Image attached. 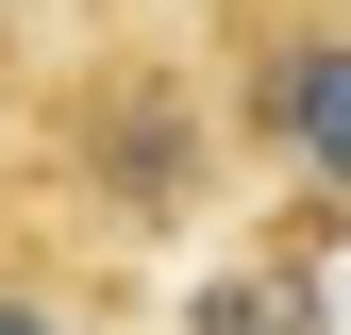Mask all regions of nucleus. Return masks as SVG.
Wrapping results in <instances>:
<instances>
[{
  "label": "nucleus",
  "mask_w": 351,
  "mask_h": 335,
  "mask_svg": "<svg viewBox=\"0 0 351 335\" xmlns=\"http://www.w3.org/2000/svg\"><path fill=\"white\" fill-rule=\"evenodd\" d=\"M217 117L351 218V0H217Z\"/></svg>",
  "instance_id": "f257e3e1"
},
{
  "label": "nucleus",
  "mask_w": 351,
  "mask_h": 335,
  "mask_svg": "<svg viewBox=\"0 0 351 335\" xmlns=\"http://www.w3.org/2000/svg\"><path fill=\"white\" fill-rule=\"evenodd\" d=\"M84 185H101V218L117 235H167V218H201V185H217V117H201V84L184 67H101V101H84Z\"/></svg>",
  "instance_id": "f03ea898"
},
{
  "label": "nucleus",
  "mask_w": 351,
  "mask_h": 335,
  "mask_svg": "<svg viewBox=\"0 0 351 335\" xmlns=\"http://www.w3.org/2000/svg\"><path fill=\"white\" fill-rule=\"evenodd\" d=\"M201 335H318V285H301V268H234L201 302Z\"/></svg>",
  "instance_id": "7ed1b4c3"
},
{
  "label": "nucleus",
  "mask_w": 351,
  "mask_h": 335,
  "mask_svg": "<svg viewBox=\"0 0 351 335\" xmlns=\"http://www.w3.org/2000/svg\"><path fill=\"white\" fill-rule=\"evenodd\" d=\"M0 335H67V319H51V302H34V285H0Z\"/></svg>",
  "instance_id": "20e7f679"
}]
</instances>
